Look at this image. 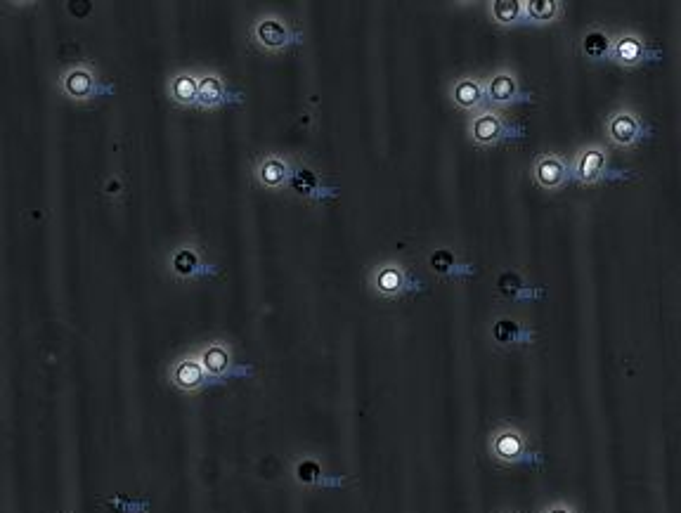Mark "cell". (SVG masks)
<instances>
[{
  "label": "cell",
  "mask_w": 681,
  "mask_h": 513,
  "mask_svg": "<svg viewBox=\"0 0 681 513\" xmlns=\"http://www.w3.org/2000/svg\"><path fill=\"white\" fill-rule=\"evenodd\" d=\"M606 133H608V138H611L613 145L634 147L641 140V133H644V128H641V121H639L637 114L629 112V109H620V112L611 114V119H608Z\"/></svg>",
  "instance_id": "5"
},
{
  "label": "cell",
  "mask_w": 681,
  "mask_h": 513,
  "mask_svg": "<svg viewBox=\"0 0 681 513\" xmlns=\"http://www.w3.org/2000/svg\"><path fill=\"white\" fill-rule=\"evenodd\" d=\"M294 478H296L298 485H306V487H320V485L332 487V485H341L343 483L341 478H327V476H324L322 466L317 464L315 459H301V461H298L296 469H294Z\"/></svg>",
  "instance_id": "18"
},
{
  "label": "cell",
  "mask_w": 681,
  "mask_h": 513,
  "mask_svg": "<svg viewBox=\"0 0 681 513\" xmlns=\"http://www.w3.org/2000/svg\"><path fill=\"white\" fill-rule=\"evenodd\" d=\"M490 454L492 459L504 466H514L528 461V440L521 428L502 426L490 435Z\"/></svg>",
  "instance_id": "1"
},
{
  "label": "cell",
  "mask_w": 681,
  "mask_h": 513,
  "mask_svg": "<svg viewBox=\"0 0 681 513\" xmlns=\"http://www.w3.org/2000/svg\"><path fill=\"white\" fill-rule=\"evenodd\" d=\"M251 36L268 53H280V50L289 48L294 43V34H291L289 24L277 15L258 17L254 29H251Z\"/></svg>",
  "instance_id": "2"
},
{
  "label": "cell",
  "mask_w": 681,
  "mask_h": 513,
  "mask_svg": "<svg viewBox=\"0 0 681 513\" xmlns=\"http://www.w3.org/2000/svg\"><path fill=\"white\" fill-rule=\"evenodd\" d=\"M613 55H615V60H618L620 64H625V67H634V64H639L646 57V48L639 36L622 34L613 45Z\"/></svg>",
  "instance_id": "19"
},
{
  "label": "cell",
  "mask_w": 681,
  "mask_h": 513,
  "mask_svg": "<svg viewBox=\"0 0 681 513\" xmlns=\"http://www.w3.org/2000/svg\"><path fill=\"white\" fill-rule=\"evenodd\" d=\"M606 166V152L599 145L582 149L575 159V178L580 183H596Z\"/></svg>",
  "instance_id": "12"
},
{
  "label": "cell",
  "mask_w": 681,
  "mask_h": 513,
  "mask_svg": "<svg viewBox=\"0 0 681 513\" xmlns=\"http://www.w3.org/2000/svg\"><path fill=\"white\" fill-rule=\"evenodd\" d=\"M497 287H499V291H502V296L511 298V301H523V298L542 296V291L530 287V284L525 282V279L514 270L502 272V275H499V279H497Z\"/></svg>",
  "instance_id": "17"
},
{
  "label": "cell",
  "mask_w": 681,
  "mask_h": 513,
  "mask_svg": "<svg viewBox=\"0 0 681 513\" xmlns=\"http://www.w3.org/2000/svg\"><path fill=\"white\" fill-rule=\"evenodd\" d=\"M469 131L476 145L490 147V145H497L502 138H507V123H504V119L497 112L485 109V112L473 116Z\"/></svg>",
  "instance_id": "8"
},
{
  "label": "cell",
  "mask_w": 681,
  "mask_h": 513,
  "mask_svg": "<svg viewBox=\"0 0 681 513\" xmlns=\"http://www.w3.org/2000/svg\"><path fill=\"white\" fill-rule=\"evenodd\" d=\"M582 50H585V55L589 57V60H603V57L611 55V38L599 29L589 31V34L585 36V41H582Z\"/></svg>",
  "instance_id": "24"
},
{
  "label": "cell",
  "mask_w": 681,
  "mask_h": 513,
  "mask_svg": "<svg viewBox=\"0 0 681 513\" xmlns=\"http://www.w3.org/2000/svg\"><path fill=\"white\" fill-rule=\"evenodd\" d=\"M485 93H488V100L495 102V105H511V102H516L521 97V88H518V79L511 71H497L490 79L488 88H485Z\"/></svg>",
  "instance_id": "13"
},
{
  "label": "cell",
  "mask_w": 681,
  "mask_h": 513,
  "mask_svg": "<svg viewBox=\"0 0 681 513\" xmlns=\"http://www.w3.org/2000/svg\"><path fill=\"white\" fill-rule=\"evenodd\" d=\"M372 287L381 298H398L417 289L407 270L400 263H384L372 272Z\"/></svg>",
  "instance_id": "4"
},
{
  "label": "cell",
  "mask_w": 681,
  "mask_h": 513,
  "mask_svg": "<svg viewBox=\"0 0 681 513\" xmlns=\"http://www.w3.org/2000/svg\"><path fill=\"white\" fill-rule=\"evenodd\" d=\"M168 95L178 107L199 105V76L192 71H180L168 83Z\"/></svg>",
  "instance_id": "11"
},
{
  "label": "cell",
  "mask_w": 681,
  "mask_h": 513,
  "mask_svg": "<svg viewBox=\"0 0 681 513\" xmlns=\"http://www.w3.org/2000/svg\"><path fill=\"white\" fill-rule=\"evenodd\" d=\"M488 97L485 93L483 83L478 79H471V76H464L452 86V100L454 105L462 109H478L483 105V100Z\"/></svg>",
  "instance_id": "15"
},
{
  "label": "cell",
  "mask_w": 681,
  "mask_h": 513,
  "mask_svg": "<svg viewBox=\"0 0 681 513\" xmlns=\"http://www.w3.org/2000/svg\"><path fill=\"white\" fill-rule=\"evenodd\" d=\"M542 513H577V511L566 502H554V504H549Z\"/></svg>",
  "instance_id": "27"
},
{
  "label": "cell",
  "mask_w": 681,
  "mask_h": 513,
  "mask_svg": "<svg viewBox=\"0 0 681 513\" xmlns=\"http://www.w3.org/2000/svg\"><path fill=\"white\" fill-rule=\"evenodd\" d=\"M197 355H199L201 365H204L206 369V374H209V379L213 381L225 379V376H230L232 369H235V362H232V350L225 341L206 343Z\"/></svg>",
  "instance_id": "7"
},
{
  "label": "cell",
  "mask_w": 681,
  "mask_h": 513,
  "mask_svg": "<svg viewBox=\"0 0 681 513\" xmlns=\"http://www.w3.org/2000/svg\"><path fill=\"white\" fill-rule=\"evenodd\" d=\"M256 180L265 190H280V187L287 185V180H291L289 161L270 154L256 166Z\"/></svg>",
  "instance_id": "9"
},
{
  "label": "cell",
  "mask_w": 681,
  "mask_h": 513,
  "mask_svg": "<svg viewBox=\"0 0 681 513\" xmlns=\"http://www.w3.org/2000/svg\"><path fill=\"white\" fill-rule=\"evenodd\" d=\"M225 102V83L216 71H206L199 76V107L213 109Z\"/></svg>",
  "instance_id": "16"
},
{
  "label": "cell",
  "mask_w": 681,
  "mask_h": 513,
  "mask_svg": "<svg viewBox=\"0 0 681 513\" xmlns=\"http://www.w3.org/2000/svg\"><path fill=\"white\" fill-rule=\"evenodd\" d=\"M291 187H294V192L303 194V197H310V194L317 192L315 173L308 171V168H298V171L291 173Z\"/></svg>",
  "instance_id": "25"
},
{
  "label": "cell",
  "mask_w": 681,
  "mask_h": 513,
  "mask_svg": "<svg viewBox=\"0 0 681 513\" xmlns=\"http://www.w3.org/2000/svg\"><path fill=\"white\" fill-rule=\"evenodd\" d=\"M559 12L561 5L556 0H530V3H525V17L533 19L537 24L554 22L559 17Z\"/></svg>",
  "instance_id": "23"
},
{
  "label": "cell",
  "mask_w": 681,
  "mask_h": 513,
  "mask_svg": "<svg viewBox=\"0 0 681 513\" xmlns=\"http://www.w3.org/2000/svg\"><path fill=\"white\" fill-rule=\"evenodd\" d=\"M428 263H431L433 272H438V275H443V277L469 275L471 272L469 265L459 263V258L454 256V251L450 249H436L431 253V258H428Z\"/></svg>",
  "instance_id": "20"
},
{
  "label": "cell",
  "mask_w": 681,
  "mask_h": 513,
  "mask_svg": "<svg viewBox=\"0 0 681 513\" xmlns=\"http://www.w3.org/2000/svg\"><path fill=\"white\" fill-rule=\"evenodd\" d=\"M168 379L178 391L183 393H197L209 383V374H206L204 365H201L199 355H185L180 360L173 362V367L168 369Z\"/></svg>",
  "instance_id": "3"
},
{
  "label": "cell",
  "mask_w": 681,
  "mask_h": 513,
  "mask_svg": "<svg viewBox=\"0 0 681 513\" xmlns=\"http://www.w3.org/2000/svg\"><path fill=\"white\" fill-rule=\"evenodd\" d=\"M525 339H528V334H525L523 327L516 320L502 317V320H497L495 324H492V341H495L497 346H502V348L518 346V343Z\"/></svg>",
  "instance_id": "21"
},
{
  "label": "cell",
  "mask_w": 681,
  "mask_h": 513,
  "mask_svg": "<svg viewBox=\"0 0 681 513\" xmlns=\"http://www.w3.org/2000/svg\"><path fill=\"white\" fill-rule=\"evenodd\" d=\"M62 93L71 97V100L86 102L90 97L97 95V79L95 71L86 67V64H79V67H71L62 74L60 79Z\"/></svg>",
  "instance_id": "6"
},
{
  "label": "cell",
  "mask_w": 681,
  "mask_h": 513,
  "mask_svg": "<svg viewBox=\"0 0 681 513\" xmlns=\"http://www.w3.org/2000/svg\"><path fill=\"white\" fill-rule=\"evenodd\" d=\"M109 509H114L116 513H145L149 509L147 502H135V499H128L123 495H116L105 502Z\"/></svg>",
  "instance_id": "26"
},
{
  "label": "cell",
  "mask_w": 681,
  "mask_h": 513,
  "mask_svg": "<svg viewBox=\"0 0 681 513\" xmlns=\"http://www.w3.org/2000/svg\"><path fill=\"white\" fill-rule=\"evenodd\" d=\"M171 270H173V275L180 279H194L199 275H206V272H211L204 263H201L199 251L194 249V246H180V249L173 253Z\"/></svg>",
  "instance_id": "14"
},
{
  "label": "cell",
  "mask_w": 681,
  "mask_h": 513,
  "mask_svg": "<svg viewBox=\"0 0 681 513\" xmlns=\"http://www.w3.org/2000/svg\"><path fill=\"white\" fill-rule=\"evenodd\" d=\"M533 175L535 183L544 187V190H559L568 180V168L556 154H544V157L537 159Z\"/></svg>",
  "instance_id": "10"
},
{
  "label": "cell",
  "mask_w": 681,
  "mask_h": 513,
  "mask_svg": "<svg viewBox=\"0 0 681 513\" xmlns=\"http://www.w3.org/2000/svg\"><path fill=\"white\" fill-rule=\"evenodd\" d=\"M490 17L502 27L518 24L525 17V3L523 0H495L490 5Z\"/></svg>",
  "instance_id": "22"
}]
</instances>
